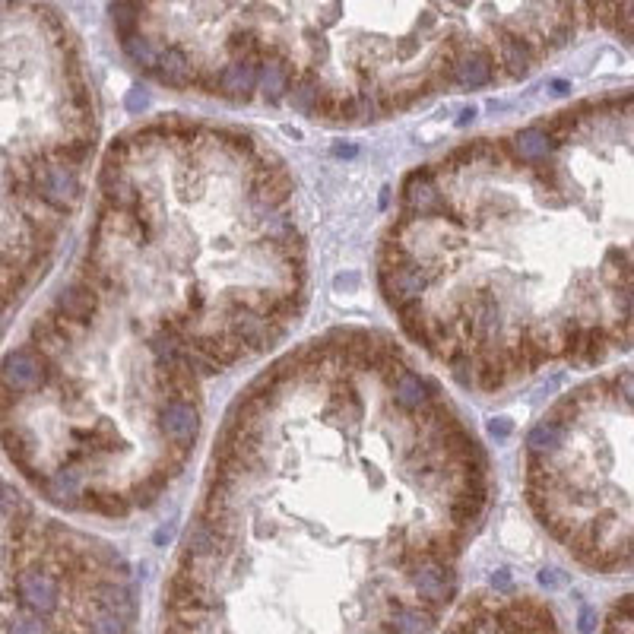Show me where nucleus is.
I'll list each match as a JSON object with an SVG mask.
<instances>
[{"mask_svg": "<svg viewBox=\"0 0 634 634\" xmlns=\"http://www.w3.org/2000/svg\"><path fill=\"white\" fill-rule=\"evenodd\" d=\"M29 172H32V191L39 194L54 213H70L80 200V178L77 169L70 162H64L54 149H45V153H35L26 159Z\"/></svg>", "mask_w": 634, "mask_h": 634, "instance_id": "f257e3e1", "label": "nucleus"}, {"mask_svg": "<svg viewBox=\"0 0 634 634\" xmlns=\"http://www.w3.org/2000/svg\"><path fill=\"white\" fill-rule=\"evenodd\" d=\"M403 213L416 219H447L454 226H463L460 210L451 207V200L441 191V184L435 181L432 169H419L406 178L403 188Z\"/></svg>", "mask_w": 634, "mask_h": 634, "instance_id": "f03ea898", "label": "nucleus"}, {"mask_svg": "<svg viewBox=\"0 0 634 634\" xmlns=\"http://www.w3.org/2000/svg\"><path fill=\"white\" fill-rule=\"evenodd\" d=\"M51 362H45L32 346H20L4 356L0 362V381H4L16 397H26L32 390L48 384Z\"/></svg>", "mask_w": 634, "mask_h": 634, "instance_id": "7ed1b4c3", "label": "nucleus"}, {"mask_svg": "<svg viewBox=\"0 0 634 634\" xmlns=\"http://www.w3.org/2000/svg\"><path fill=\"white\" fill-rule=\"evenodd\" d=\"M13 590H16V596H20V606L29 609L32 615H51L61 603L58 577L45 568H35V565H26V568L16 571Z\"/></svg>", "mask_w": 634, "mask_h": 634, "instance_id": "20e7f679", "label": "nucleus"}, {"mask_svg": "<svg viewBox=\"0 0 634 634\" xmlns=\"http://www.w3.org/2000/svg\"><path fill=\"white\" fill-rule=\"evenodd\" d=\"M99 308H102V295L80 279V283H73V286L58 292L51 314L58 317V321L73 333V337H77L80 330H86L92 321H96Z\"/></svg>", "mask_w": 634, "mask_h": 634, "instance_id": "39448f33", "label": "nucleus"}, {"mask_svg": "<svg viewBox=\"0 0 634 634\" xmlns=\"http://www.w3.org/2000/svg\"><path fill=\"white\" fill-rule=\"evenodd\" d=\"M226 324H229V333L232 337L251 349V352H260V349H267L273 346V340L283 337V330H279L270 317L264 314H257L254 308H248L241 298H232V305H229V314H226Z\"/></svg>", "mask_w": 634, "mask_h": 634, "instance_id": "423d86ee", "label": "nucleus"}, {"mask_svg": "<svg viewBox=\"0 0 634 634\" xmlns=\"http://www.w3.org/2000/svg\"><path fill=\"white\" fill-rule=\"evenodd\" d=\"M159 432L172 447H181V451H191L197 435H200V413L197 403L191 400H178V397H165V403L159 406Z\"/></svg>", "mask_w": 634, "mask_h": 634, "instance_id": "0eeeda50", "label": "nucleus"}, {"mask_svg": "<svg viewBox=\"0 0 634 634\" xmlns=\"http://www.w3.org/2000/svg\"><path fill=\"white\" fill-rule=\"evenodd\" d=\"M413 577V587L425 603H444L451 600L454 593V574L447 568V562H435V558H419V565L409 571Z\"/></svg>", "mask_w": 634, "mask_h": 634, "instance_id": "6e6552de", "label": "nucleus"}, {"mask_svg": "<svg viewBox=\"0 0 634 634\" xmlns=\"http://www.w3.org/2000/svg\"><path fill=\"white\" fill-rule=\"evenodd\" d=\"M495 70H492V54L482 45H466L457 58H454V83L466 86V89H479L492 83Z\"/></svg>", "mask_w": 634, "mask_h": 634, "instance_id": "1a4fd4ad", "label": "nucleus"}, {"mask_svg": "<svg viewBox=\"0 0 634 634\" xmlns=\"http://www.w3.org/2000/svg\"><path fill=\"white\" fill-rule=\"evenodd\" d=\"M254 89H257V61L232 58L226 67L216 73V92H219V96H229L235 102H248Z\"/></svg>", "mask_w": 634, "mask_h": 634, "instance_id": "9d476101", "label": "nucleus"}, {"mask_svg": "<svg viewBox=\"0 0 634 634\" xmlns=\"http://www.w3.org/2000/svg\"><path fill=\"white\" fill-rule=\"evenodd\" d=\"M156 77L165 83V86H175V89H188L197 83V64L194 58L184 48L172 45V48H165L159 51V58H156V67H153Z\"/></svg>", "mask_w": 634, "mask_h": 634, "instance_id": "9b49d317", "label": "nucleus"}, {"mask_svg": "<svg viewBox=\"0 0 634 634\" xmlns=\"http://www.w3.org/2000/svg\"><path fill=\"white\" fill-rule=\"evenodd\" d=\"M498 58L505 64L508 77H527L533 64V42L524 32H511L508 26H498Z\"/></svg>", "mask_w": 634, "mask_h": 634, "instance_id": "f8f14e48", "label": "nucleus"}, {"mask_svg": "<svg viewBox=\"0 0 634 634\" xmlns=\"http://www.w3.org/2000/svg\"><path fill=\"white\" fill-rule=\"evenodd\" d=\"M45 495L54 501V505L64 508H83V473L73 470V466H58L51 476L42 479Z\"/></svg>", "mask_w": 634, "mask_h": 634, "instance_id": "ddd939ff", "label": "nucleus"}, {"mask_svg": "<svg viewBox=\"0 0 634 634\" xmlns=\"http://www.w3.org/2000/svg\"><path fill=\"white\" fill-rule=\"evenodd\" d=\"M292 86V67L286 64V58H260L257 61V89L270 105L283 102V96H289Z\"/></svg>", "mask_w": 634, "mask_h": 634, "instance_id": "4468645a", "label": "nucleus"}, {"mask_svg": "<svg viewBox=\"0 0 634 634\" xmlns=\"http://www.w3.org/2000/svg\"><path fill=\"white\" fill-rule=\"evenodd\" d=\"M508 149L517 162H527V165H539V162H549L555 140L546 134L543 127H524L517 130V134L508 140Z\"/></svg>", "mask_w": 634, "mask_h": 634, "instance_id": "2eb2a0df", "label": "nucleus"}, {"mask_svg": "<svg viewBox=\"0 0 634 634\" xmlns=\"http://www.w3.org/2000/svg\"><path fill=\"white\" fill-rule=\"evenodd\" d=\"M435 400V384L419 378L416 371H400V375L394 378V403L400 409H406V413H419V409Z\"/></svg>", "mask_w": 634, "mask_h": 634, "instance_id": "dca6fc26", "label": "nucleus"}, {"mask_svg": "<svg viewBox=\"0 0 634 634\" xmlns=\"http://www.w3.org/2000/svg\"><path fill=\"white\" fill-rule=\"evenodd\" d=\"M565 438V425H558L555 419H546L530 428L527 435V451L530 457H552L558 451V444Z\"/></svg>", "mask_w": 634, "mask_h": 634, "instance_id": "f3484780", "label": "nucleus"}, {"mask_svg": "<svg viewBox=\"0 0 634 634\" xmlns=\"http://www.w3.org/2000/svg\"><path fill=\"white\" fill-rule=\"evenodd\" d=\"M83 508L96 511L102 517H127L130 514V501L121 492H111V489H83Z\"/></svg>", "mask_w": 634, "mask_h": 634, "instance_id": "a211bd4d", "label": "nucleus"}, {"mask_svg": "<svg viewBox=\"0 0 634 634\" xmlns=\"http://www.w3.org/2000/svg\"><path fill=\"white\" fill-rule=\"evenodd\" d=\"M226 51L229 58H241V61H260V51H264V39L254 29H238L226 39Z\"/></svg>", "mask_w": 634, "mask_h": 634, "instance_id": "6ab92c4d", "label": "nucleus"}, {"mask_svg": "<svg viewBox=\"0 0 634 634\" xmlns=\"http://www.w3.org/2000/svg\"><path fill=\"white\" fill-rule=\"evenodd\" d=\"M121 48H124V54H127V58L134 61L137 67H146V70H153V67H156L159 51L153 48V42H149L143 32L124 35V39H121Z\"/></svg>", "mask_w": 634, "mask_h": 634, "instance_id": "aec40b11", "label": "nucleus"}, {"mask_svg": "<svg viewBox=\"0 0 634 634\" xmlns=\"http://www.w3.org/2000/svg\"><path fill=\"white\" fill-rule=\"evenodd\" d=\"M425 628H428V615L419 612V606H397L390 631L394 634H425Z\"/></svg>", "mask_w": 634, "mask_h": 634, "instance_id": "412c9836", "label": "nucleus"}, {"mask_svg": "<svg viewBox=\"0 0 634 634\" xmlns=\"http://www.w3.org/2000/svg\"><path fill=\"white\" fill-rule=\"evenodd\" d=\"M111 23H115L121 39L124 35H134L140 29V7L134 0H115V4H111Z\"/></svg>", "mask_w": 634, "mask_h": 634, "instance_id": "4be33fe9", "label": "nucleus"}, {"mask_svg": "<svg viewBox=\"0 0 634 634\" xmlns=\"http://www.w3.org/2000/svg\"><path fill=\"white\" fill-rule=\"evenodd\" d=\"M89 628H92V634H127V622L121 615L99 606V603H92V609H89Z\"/></svg>", "mask_w": 634, "mask_h": 634, "instance_id": "5701e85b", "label": "nucleus"}, {"mask_svg": "<svg viewBox=\"0 0 634 634\" xmlns=\"http://www.w3.org/2000/svg\"><path fill=\"white\" fill-rule=\"evenodd\" d=\"M178 343H172L169 337H162V333H156V337H149V352H153L156 359V368H172L178 365Z\"/></svg>", "mask_w": 634, "mask_h": 634, "instance_id": "b1692460", "label": "nucleus"}, {"mask_svg": "<svg viewBox=\"0 0 634 634\" xmlns=\"http://www.w3.org/2000/svg\"><path fill=\"white\" fill-rule=\"evenodd\" d=\"M7 634H48V625L42 622V615H29V619H13Z\"/></svg>", "mask_w": 634, "mask_h": 634, "instance_id": "393cba45", "label": "nucleus"}, {"mask_svg": "<svg viewBox=\"0 0 634 634\" xmlns=\"http://www.w3.org/2000/svg\"><path fill=\"white\" fill-rule=\"evenodd\" d=\"M124 105H127L130 115H140V111H146V108H149V92H146V89H140V86H134V89L127 92Z\"/></svg>", "mask_w": 634, "mask_h": 634, "instance_id": "a878e982", "label": "nucleus"}, {"mask_svg": "<svg viewBox=\"0 0 634 634\" xmlns=\"http://www.w3.org/2000/svg\"><path fill=\"white\" fill-rule=\"evenodd\" d=\"M470 634H508V631L501 628V622L495 619V615H482V619H476L470 625Z\"/></svg>", "mask_w": 634, "mask_h": 634, "instance_id": "bb28decb", "label": "nucleus"}, {"mask_svg": "<svg viewBox=\"0 0 634 634\" xmlns=\"http://www.w3.org/2000/svg\"><path fill=\"white\" fill-rule=\"evenodd\" d=\"M16 403H20V397L13 394V390L0 381V419H7V416H13V409H16Z\"/></svg>", "mask_w": 634, "mask_h": 634, "instance_id": "cd10ccee", "label": "nucleus"}, {"mask_svg": "<svg viewBox=\"0 0 634 634\" xmlns=\"http://www.w3.org/2000/svg\"><path fill=\"white\" fill-rule=\"evenodd\" d=\"M514 432V422L508 419V416H495L492 422H489V435L492 438H508Z\"/></svg>", "mask_w": 634, "mask_h": 634, "instance_id": "c85d7f7f", "label": "nucleus"}, {"mask_svg": "<svg viewBox=\"0 0 634 634\" xmlns=\"http://www.w3.org/2000/svg\"><path fill=\"white\" fill-rule=\"evenodd\" d=\"M536 169V178L546 184V188H558V175H555V169L552 165H546V162H539V165H533Z\"/></svg>", "mask_w": 634, "mask_h": 634, "instance_id": "c756f323", "label": "nucleus"}, {"mask_svg": "<svg viewBox=\"0 0 634 634\" xmlns=\"http://www.w3.org/2000/svg\"><path fill=\"white\" fill-rule=\"evenodd\" d=\"M577 628H581V634H593V628H596V609L593 606L581 609V622H577Z\"/></svg>", "mask_w": 634, "mask_h": 634, "instance_id": "7c9ffc66", "label": "nucleus"}, {"mask_svg": "<svg viewBox=\"0 0 634 634\" xmlns=\"http://www.w3.org/2000/svg\"><path fill=\"white\" fill-rule=\"evenodd\" d=\"M492 587L501 590V593H508V590H511V577H508V571H495V574H492Z\"/></svg>", "mask_w": 634, "mask_h": 634, "instance_id": "2f4dec72", "label": "nucleus"}, {"mask_svg": "<svg viewBox=\"0 0 634 634\" xmlns=\"http://www.w3.org/2000/svg\"><path fill=\"white\" fill-rule=\"evenodd\" d=\"M539 584H543V587H558V574L555 571H539Z\"/></svg>", "mask_w": 634, "mask_h": 634, "instance_id": "473e14b6", "label": "nucleus"}, {"mask_svg": "<svg viewBox=\"0 0 634 634\" xmlns=\"http://www.w3.org/2000/svg\"><path fill=\"white\" fill-rule=\"evenodd\" d=\"M473 118H476V108H466V111H463V115H460V121H457V124L463 127V124H470Z\"/></svg>", "mask_w": 634, "mask_h": 634, "instance_id": "72a5a7b5", "label": "nucleus"}, {"mask_svg": "<svg viewBox=\"0 0 634 634\" xmlns=\"http://www.w3.org/2000/svg\"><path fill=\"white\" fill-rule=\"evenodd\" d=\"M552 89L558 92V96H565V92L571 89V83H565V80H555V83H552Z\"/></svg>", "mask_w": 634, "mask_h": 634, "instance_id": "f704fd0d", "label": "nucleus"}, {"mask_svg": "<svg viewBox=\"0 0 634 634\" xmlns=\"http://www.w3.org/2000/svg\"><path fill=\"white\" fill-rule=\"evenodd\" d=\"M337 286H356V276H337Z\"/></svg>", "mask_w": 634, "mask_h": 634, "instance_id": "c9c22d12", "label": "nucleus"}, {"mask_svg": "<svg viewBox=\"0 0 634 634\" xmlns=\"http://www.w3.org/2000/svg\"><path fill=\"white\" fill-rule=\"evenodd\" d=\"M390 634H394V631H390Z\"/></svg>", "mask_w": 634, "mask_h": 634, "instance_id": "e433bc0d", "label": "nucleus"}]
</instances>
